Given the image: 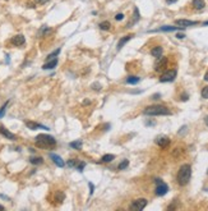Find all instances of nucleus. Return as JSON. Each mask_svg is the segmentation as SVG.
<instances>
[{
	"mask_svg": "<svg viewBox=\"0 0 208 211\" xmlns=\"http://www.w3.org/2000/svg\"><path fill=\"white\" fill-rule=\"evenodd\" d=\"M204 81H207V82H208V72L204 74Z\"/></svg>",
	"mask_w": 208,
	"mask_h": 211,
	"instance_id": "obj_42",
	"label": "nucleus"
},
{
	"mask_svg": "<svg viewBox=\"0 0 208 211\" xmlns=\"http://www.w3.org/2000/svg\"><path fill=\"white\" fill-rule=\"evenodd\" d=\"M49 32H51V28L47 27V26H42V28L40 30V35L41 36H46Z\"/></svg>",
	"mask_w": 208,
	"mask_h": 211,
	"instance_id": "obj_26",
	"label": "nucleus"
},
{
	"mask_svg": "<svg viewBox=\"0 0 208 211\" xmlns=\"http://www.w3.org/2000/svg\"><path fill=\"white\" fill-rule=\"evenodd\" d=\"M190 177H192V166L189 164L181 165L176 175V180L179 186H186L189 183V180H190Z\"/></svg>",
	"mask_w": 208,
	"mask_h": 211,
	"instance_id": "obj_2",
	"label": "nucleus"
},
{
	"mask_svg": "<svg viewBox=\"0 0 208 211\" xmlns=\"http://www.w3.org/2000/svg\"><path fill=\"white\" fill-rule=\"evenodd\" d=\"M91 88H93L94 91H101V88H102V86H101L100 83H97V82H96V83H93V85L91 86Z\"/></svg>",
	"mask_w": 208,
	"mask_h": 211,
	"instance_id": "obj_32",
	"label": "nucleus"
},
{
	"mask_svg": "<svg viewBox=\"0 0 208 211\" xmlns=\"http://www.w3.org/2000/svg\"><path fill=\"white\" fill-rule=\"evenodd\" d=\"M7 105H8V101H7L5 104H4V105H3V106H1V109H0V118H1V117H3V115H4V114H5V110H7Z\"/></svg>",
	"mask_w": 208,
	"mask_h": 211,
	"instance_id": "obj_33",
	"label": "nucleus"
},
{
	"mask_svg": "<svg viewBox=\"0 0 208 211\" xmlns=\"http://www.w3.org/2000/svg\"><path fill=\"white\" fill-rule=\"evenodd\" d=\"M175 23H176L178 26H180V27H184V28L198 25L197 21H189V19H176V21H175Z\"/></svg>",
	"mask_w": 208,
	"mask_h": 211,
	"instance_id": "obj_10",
	"label": "nucleus"
},
{
	"mask_svg": "<svg viewBox=\"0 0 208 211\" xmlns=\"http://www.w3.org/2000/svg\"><path fill=\"white\" fill-rule=\"evenodd\" d=\"M202 97L208 99V86H204V87L202 88Z\"/></svg>",
	"mask_w": 208,
	"mask_h": 211,
	"instance_id": "obj_31",
	"label": "nucleus"
},
{
	"mask_svg": "<svg viewBox=\"0 0 208 211\" xmlns=\"http://www.w3.org/2000/svg\"><path fill=\"white\" fill-rule=\"evenodd\" d=\"M176 74H178L176 69L166 70V72H165V73L161 76V78H160V82H172V81L176 78Z\"/></svg>",
	"mask_w": 208,
	"mask_h": 211,
	"instance_id": "obj_6",
	"label": "nucleus"
},
{
	"mask_svg": "<svg viewBox=\"0 0 208 211\" xmlns=\"http://www.w3.org/2000/svg\"><path fill=\"white\" fill-rule=\"evenodd\" d=\"M26 126L30 128V129H32V131H35V129H37V128H42V129H49L47 127H45V126H42V124H39V123H36V122H31V120H27L26 122Z\"/></svg>",
	"mask_w": 208,
	"mask_h": 211,
	"instance_id": "obj_14",
	"label": "nucleus"
},
{
	"mask_svg": "<svg viewBox=\"0 0 208 211\" xmlns=\"http://www.w3.org/2000/svg\"><path fill=\"white\" fill-rule=\"evenodd\" d=\"M162 52H163V50H162L161 46H156V47H153V49L151 50V55L155 56V58H160L162 55Z\"/></svg>",
	"mask_w": 208,
	"mask_h": 211,
	"instance_id": "obj_17",
	"label": "nucleus"
},
{
	"mask_svg": "<svg viewBox=\"0 0 208 211\" xmlns=\"http://www.w3.org/2000/svg\"><path fill=\"white\" fill-rule=\"evenodd\" d=\"M58 65V59L56 58H54V59H51V60H47V63H45L44 65H42V69H54L55 67Z\"/></svg>",
	"mask_w": 208,
	"mask_h": 211,
	"instance_id": "obj_13",
	"label": "nucleus"
},
{
	"mask_svg": "<svg viewBox=\"0 0 208 211\" xmlns=\"http://www.w3.org/2000/svg\"><path fill=\"white\" fill-rule=\"evenodd\" d=\"M89 187H91V195H93V191H94V186L92 183H89Z\"/></svg>",
	"mask_w": 208,
	"mask_h": 211,
	"instance_id": "obj_39",
	"label": "nucleus"
},
{
	"mask_svg": "<svg viewBox=\"0 0 208 211\" xmlns=\"http://www.w3.org/2000/svg\"><path fill=\"white\" fill-rule=\"evenodd\" d=\"M167 65V58L165 56H160V58H156V61H155V70L156 72H161L166 68Z\"/></svg>",
	"mask_w": 208,
	"mask_h": 211,
	"instance_id": "obj_7",
	"label": "nucleus"
},
{
	"mask_svg": "<svg viewBox=\"0 0 208 211\" xmlns=\"http://www.w3.org/2000/svg\"><path fill=\"white\" fill-rule=\"evenodd\" d=\"M128 165H129V160H124V161H121L120 164H119L117 169H119V170H124V169H126V168H128Z\"/></svg>",
	"mask_w": 208,
	"mask_h": 211,
	"instance_id": "obj_27",
	"label": "nucleus"
},
{
	"mask_svg": "<svg viewBox=\"0 0 208 211\" xmlns=\"http://www.w3.org/2000/svg\"><path fill=\"white\" fill-rule=\"evenodd\" d=\"M158 97H161V95H160V94H156V95L152 96V99H153V100H157Z\"/></svg>",
	"mask_w": 208,
	"mask_h": 211,
	"instance_id": "obj_37",
	"label": "nucleus"
},
{
	"mask_svg": "<svg viewBox=\"0 0 208 211\" xmlns=\"http://www.w3.org/2000/svg\"><path fill=\"white\" fill-rule=\"evenodd\" d=\"M139 10H138V8H134V19L131 21L130 23H128V27L129 26H131V25H134V23L137 22V21H139Z\"/></svg>",
	"mask_w": 208,
	"mask_h": 211,
	"instance_id": "obj_25",
	"label": "nucleus"
},
{
	"mask_svg": "<svg viewBox=\"0 0 208 211\" xmlns=\"http://www.w3.org/2000/svg\"><path fill=\"white\" fill-rule=\"evenodd\" d=\"M35 1L37 3V4H40V5H44V4H46V3H49L50 0H35Z\"/></svg>",
	"mask_w": 208,
	"mask_h": 211,
	"instance_id": "obj_35",
	"label": "nucleus"
},
{
	"mask_svg": "<svg viewBox=\"0 0 208 211\" xmlns=\"http://www.w3.org/2000/svg\"><path fill=\"white\" fill-rule=\"evenodd\" d=\"M204 123H206V126L208 127V115H207V117L204 118Z\"/></svg>",
	"mask_w": 208,
	"mask_h": 211,
	"instance_id": "obj_41",
	"label": "nucleus"
},
{
	"mask_svg": "<svg viewBox=\"0 0 208 211\" xmlns=\"http://www.w3.org/2000/svg\"><path fill=\"white\" fill-rule=\"evenodd\" d=\"M0 211H4V206L3 205H0Z\"/></svg>",
	"mask_w": 208,
	"mask_h": 211,
	"instance_id": "obj_43",
	"label": "nucleus"
},
{
	"mask_svg": "<svg viewBox=\"0 0 208 211\" xmlns=\"http://www.w3.org/2000/svg\"><path fill=\"white\" fill-rule=\"evenodd\" d=\"M30 162L33 165H41L42 162H44V159H42L41 156H32L30 159Z\"/></svg>",
	"mask_w": 208,
	"mask_h": 211,
	"instance_id": "obj_21",
	"label": "nucleus"
},
{
	"mask_svg": "<svg viewBox=\"0 0 208 211\" xmlns=\"http://www.w3.org/2000/svg\"><path fill=\"white\" fill-rule=\"evenodd\" d=\"M35 143L40 148H53L56 146V140L53 136H50V134L41 133L35 138Z\"/></svg>",
	"mask_w": 208,
	"mask_h": 211,
	"instance_id": "obj_1",
	"label": "nucleus"
},
{
	"mask_svg": "<svg viewBox=\"0 0 208 211\" xmlns=\"http://www.w3.org/2000/svg\"><path fill=\"white\" fill-rule=\"evenodd\" d=\"M193 7H194L195 9H198V10H201V9H203L206 7V3L204 0H193Z\"/></svg>",
	"mask_w": 208,
	"mask_h": 211,
	"instance_id": "obj_19",
	"label": "nucleus"
},
{
	"mask_svg": "<svg viewBox=\"0 0 208 211\" xmlns=\"http://www.w3.org/2000/svg\"><path fill=\"white\" fill-rule=\"evenodd\" d=\"M115 19H116V21H123V19H124V14H121V13L116 14V16H115Z\"/></svg>",
	"mask_w": 208,
	"mask_h": 211,
	"instance_id": "obj_34",
	"label": "nucleus"
},
{
	"mask_svg": "<svg viewBox=\"0 0 208 211\" xmlns=\"http://www.w3.org/2000/svg\"><path fill=\"white\" fill-rule=\"evenodd\" d=\"M77 164H78V160H75V159L68 160V166L69 168H75V166H77Z\"/></svg>",
	"mask_w": 208,
	"mask_h": 211,
	"instance_id": "obj_30",
	"label": "nucleus"
},
{
	"mask_svg": "<svg viewBox=\"0 0 208 211\" xmlns=\"http://www.w3.org/2000/svg\"><path fill=\"white\" fill-rule=\"evenodd\" d=\"M155 183H156V189H155V193L157 195V196H165L167 193V191H169V187L167 184L165 183L163 180L161 179H155Z\"/></svg>",
	"mask_w": 208,
	"mask_h": 211,
	"instance_id": "obj_4",
	"label": "nucleus"
},
{
	"mask_svg": "<svg viewBox=\"0 0 208 211\" xmlns=\"http://www.w3.org/2000/svg\"><path fill=\"white\" fill-rule=\"evenodd\" d=\"M139 82H140V78L137 76H129L126 78V83H129V85H137Z\"/></svg>",
	"mask_w": 208,
	"mask_h": 211,
	"instance_id": "obj_20",
	"label": "nucleus"
},
{
	"mask_svg": "<svg viewBox=\"0 0 208 211\" xmlns=\"http://www.w3.org/2000/svg\"><path fill=\"white\" fill-rule=\"evenodd\" d=\"M143 114L149 115V117H156V115H171V111L163 105H151L143 110Z\"/></svg>",
	"mask_w": 208,
	"mask_h": 211,
	"instance_id": "obj_3",
	"label": "nucleus"
},
{
	"mask_svg": "<svg viewBox=\"0 0 208 211\" xmlns=\"http://www.w3.org/2000/svg\"><path fill=\"white\" fill-rule=\"evenodd\" d=\"M114 159H115V156L112 155V153H106V155H103L101 157V161L102 162H110V161H112Z\"/></svg>",
	"mask_w": 208,
	"mask_h": 211,
	"instance_id": "obj_24",
	"label": "nucleus"
},
{
	"mask_svg": "<svg viewBox=\"0 0 208 211\" xmlns=\"http://www.w3.org/2000/svg\"><path fill=\"white\" fill-rule=\"evenodd\" d=\"M98 27H100V30H102V31H108V30H110V27H111V25H110V22H108V21H103V22H101L100 25H98Z\"/></svg>",
	"mask_w": 208,
	"mask_h": 211,
	"instance_id": "obj_23",
	"label": "nucleus"
},
{
	"mask_svg": "<svg viewBox=\"0 0 208 211\" xmlns=\"http://www.w3.org/2000/svg\"><path fill=\"white\" fill-rule=\"evenodd\" d=\"M25 42H26V38L23 35H16L14 37H12V44L14 46H22L25 45Z\"/></svg>",
	"mask_w": 208,
	"mask_h": 211,
	"instance_id": "obj_11",
	"label": "nucleus"
},
{
	"mask_svg": "<svg viewBox=\"0 0 208 211\" xmlns=\"http://www.w3.org/2000/svg\"><path fill=\"white\" fill-rule=\"evenodd\" d=\"M131 37H133V35H128V36H124V37H123V38H120V41L117 42V47H116V49H117V50H120L121 47L124 46V45L126 44V42H128V41L130 40Z\"/></svg>",
	"mask_w": 208,
	"mask_h": 211,
	"instance_id": "obj_16",
	"label": "nucleus"
},
{
	"mask_svg": "<svg viewBox=\"0 0 208 211\" xmlns=\"http://www.w3.org/2000/svg\"><path fill=\"white\" fill-rule=\"evenodd\" d=\"M59 52H60V49H56L55 51H53V52H51V54H49V55H47V58H46V59H47V60H51V59H54L55 56H58V55H59Z\"/></svg>",
	"mask_w": 208,
	"mask_h": 211,
	"instance_id": "obj_28",
	"label": "nucleus"
},
{
	"mask_svg": "<svg viewBox=\"0 0 208 211\" xmlns=\"http://www.w3.org/2000/svg\"><path fill=\"white\" fill-rule=\"evenodd\" d=\"M147 200L146 198H137L134 200L133 202H131L130 205V210H133V211H142L146 206H147Z\"/></svg>",
	"mask_w": 208,
	"mask_h": 211,
	"instance_id": "obj_5",
	"label": "nucleus"
},
{
	"mask_svg": "<svg viewBox=\"0 0 208 211\" xmlns=\"http://www.w3.org/2000/svg\"><path fill=\"white\" fill-rule=\"evenodd\" d=\"M207 174H208V170H207Z\"/></svg>",
	"mask_w": 208,
	"mask_h": 211,
	"instance_id": "obj_44",
	"label": "nucleus"
},
{
	"mask_svg": "<svg viewBox=\"0 0 208 211\" xmlns=\"http://www.w3.org/2000/svg\"><path fill=\"white\" fill-rule=\"evenodd\" d=\"M0 134H3L5 138L8 140H12V141H16L17 140V136L14 133H12L10 131H8V129L4 127V126H0Z\"/></svg>",
	"mask_w": 208,
	"mask_h": 211,
	"instance_id": "obj_9",
	"label": "nucleus"
},
{
	"mask_svg": "<svg viewBox=\"0 0 208 211\" xmlns=\"http://www.w3.org/2000/svg\"><path fill=\"white\" fill-rule=\"evenodd\" d=\"M82 141L81 140H77V141H73V142H70L69 143V146L70 147H73V148H75V150H81L82 148Z\"/></svg>",
	"mask_w": 208,
	"mask_h": 211,
	"instance_id": "obj_22",
	"label": "nucleus"
},
{
	"mask_svg": "<svg viewBox=\"0 0 208 211\" xmlns=\"http://www.w3.org/2000/svg\"><path fill=\"white\" fill-rule=\"evenodd\" d=\"M50 159L53 160L56 165H58L59 168H63L64 165H65V162H64V160L61 159V157L59 156V155H56V153H50Z\"/></svg>",
	"mask_w": 208,
	"mask_h": 211,
	"instance_id": "obj_12",
	"label": "nucleus"
},
{
	"mask_svg": "<svg viewBox=\"0 0 208 211\" xmlns=\"http://www.w3.org/2000/svg\"><path fill=\"white\" fill-rule=\"evenodd\" d=\"M176 37H178V38H180V40H181V38H184V37H185V35H183V33H178V35H176Z\"/></svg>",
	"mask_w": 208,
	"mask_h": 211,
	"instance_id": "obj_38",
	"label": "nucleus"
},
{
	"mask_svg": "<svg viewBox=\"0 0 208 211\" xmlns=\"http://www.w3.org/2000/svg\"><path fill=\"white\" fill-rule=\"evenodd\" d=\"M188 97H189L188 94H184V95H181V100H183V101H186Z\"/></svg>",
	"mask_w": 208,
	"mask_h": 211,
	"instance_id": "obj_36",
	"label": "nucleus"
},
{
	"mask_svg": "<svg viewBox=\"0 0 208 211\" xmlns=\"http://www.w3.org/2000/svg\"><path fill=\"white\" fill-rule=\"evenodd\" d=\"M178 0H166V3L167 4H174V3H176Z\"/></svg>",
	"mask_w": 208,
	"mask_h": 211,
	"instance_id": "obj_40",
	"label": "nucleus"
},
{
	"mask_svg": "<svg viewBox=\"0 0 208 211\" xmlns=\"http://www.w3.org/2000/svg\"><path fill=\"white\" fill-rule=\"evenodd\" d=\"M156 145L160 146L161 148H166L169 145H170V138L167 136H158V137H156Z\"/></svg>",
	"mask_w": 208,
	"mask_h": 211,
	"instance_id": "obj_8",
	"label": "nucleus"
},
{
	"mask_svg": "<svg viewBox=\"0 0 208 211\" xmlns=\"http://www.w3.org/2000/svg\"><path fill=\"white\" fill-rule=\"evenodd\" d=\"M84 166H86V162H84V161H78V164H77V166H75V169H77L78 171H83Z\"/></svg>",
	"mask_w": 208,
	"mask_h": 211,
	"instance_id": "obj_29",
	"label": "nucleus"
},
{
	"mask_svg": "<svg viewBox=\"0 0 208 211\" xmlns=\"http://www.w3.org/2000/svg\"><path fill=\"white\" fill-rule=\"evenodd\" d=\"M178 30H184V27H171V26H163L160 27L156 31H163V32H171V31H178Z\"/></svg>",
	"mask_w": 208,
	"mask_h": 211,
	"instance_id": "obj_15",
	"label": "nucleus"
},
{
	"mask_svg": "<svg viewBox=\"0 0 208 211\" xmlns=\"http://www.w3.org/2000/svg\"><path fill=\"white\" fill-rule=\"evenodd\" d=\"M65 200V195H64V192H61V191H58L55 193V201H56V204H63V201Z\"/></svg>",
	"mask_w": 208,
	"mask_h": 211,
	"instance_id": "obj_18",
	"label": "nucleus"
}]
</instances>
